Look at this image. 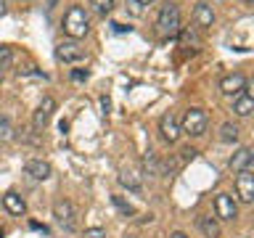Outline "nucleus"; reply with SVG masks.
<instances>
[{"label":"nucleus","mask_w":254,"mask_h":238,"mask_svg":"<svg viewBox=\"0 0 254 238\" xmlns=\"http://www.w3.org/2000/svg\"><path fill=\"white\" fill-rule=\"evenodd\" d=\"M159 132H162V138L167 143H178V138H180V122H178V117H175L172 111L159 119Z\"/></svg>","instance_id":"9"},{"label":"nucleus","mask_w":254,"mask_h":238,"mask_svg":"<svg viewBox=\"0 0 254 238\" xmlns=\"http://www.w3.org/2000/svg\"><path fill=\"white\" fill-rule=\"evenodd\" d=\"M170 238H188V236H186V233H180V230H178V233H172Z\"/></svg>","instance_id":"30"},{"label":"nucleus","mask_w":254,"mask_h":238,"mask_svg":"<svg viewBox=\"0 0 254 238\" xmlns=\"http://www.w3.org/2000/svg\"><path fill=\"white\" fill-rule=\"evenodd\" d=\"M125 238H135V236H125Z\"/></svg>","instance_id":"33"},{"label":"nucleus","mask_w":254,"mask_h":238,"mask_svg":"<svg viewBox=\"0 0 254 238\" xmlns=\"http://www.w3.org/2000/svg\"><path fill=\"white\" fill-rule=\"evenodd\" d=\"M214 212H217L220 220L233 222L238 217V206L233 201V196H230V193H217V196H214Z\"/></svg>","instance_id":"7"},{"label":"nucleus","mask_w":254,"mask_h":238,"mask_svg":"<svg viewBox=\"0 0 254 238\" xmlns=\"http://www.w3.org/2000/svg\"><path fill=\"white\" fill-rule=\"evenodd\" d=\"M111 204H114L117 209H119V212L125 214V217H132V214H135V209H132V206L127 204V201H125L122 196H111Z\"/></svg>","instance_id":"23"},{"label":"nucleus","mask_w":254,"mask_h":238,"mask_svg":"<svg viewBox=\"0 0 254 238\" xmlns=\"http://www.w3.org/2000/svg\"><path fill=\"white\" fill-rule=\"evenodd\" d=\"M82 238H106V230L103 228H87Z\"/></svg>","instance_id":"24"},{"label":"nucleus","mask_w":254,"mask_h":238,"mask_svg":"<svg viewBox=\"0 0 254 238\" xmlns=\"http://www.w3.org/2000/svg\"><path fill=\"white\" fill-rule=\"evenodd\" d=\"M117 0H90V5L95 8V13H101V16H109L111 13V8H114Z\"/></svg>","instance_id":"20"},{"label":"nucleus","mask_w":254,"mask_h":238,"mask_svg":"<svg viewBox=\"0 0 254 238\" xmlns=\"http://www.w3.org/2000/svg\"><path fill=\"white\" fill-rule=\"evenodd\" d=\"M193 19H196V24L201 29H209L212 24H214V11H212V5L209 3H198L196 8H193Z\"/></svg>","instance_id":"14"},{"label":"nucleus","mask_w":254,"mask_h":238,"mask_svg":"<svg viewBox=\"0 0 254 238\" xmlns=\"http://www.w3.org/2000/svg\"><path fill=\"white\" fill-rule=\"evenodd\" d=\"M206 124H209V117H206L204 109H188L186 117H183L180 122V132H188L190 138H201V135L206 132Z\"/></svg>","instance_id":"3"},{"label":"nucleus","mask_w":254,"mask_h":238,"mask_svg":"<svg viewBox=\"0 0 254 238\" xmlns=\"http://www.w3.org/2000/svg\"><path fill=\"white\" fill-rule=\"evenodd\" d=\"M0 79H3V77H0Z\"/></svg>","instance_id":"35"},{"label":"nucleus","mask_w":254,"mask_h":238,"mask_svg":"<svg viewBox=\"0 0 254 238\" xmlns=\"http://www.w3.org/2000/svg\"><path fill=\"white\" fill-rule=\"evenodd\" d=\"M64 32L69 35V40H79L90 32V16L82 5H71L64 13Z\"/></svg>","instance_id":"1"},{"label":"nucleus","mask_w":254,"mask_h":238,"mask_svg":"<svg viewBox=\"0 0 254 238\" xmlns=\"http://www.w3.org/2000/svg\"><path fill=\"white\" fill-rule=\"evenodd\" d=\"M198 228H201V233L206 238H220V222L214 217H209V214H201V217H198Z\"/></svg>","instance_id":"17"},{"label":"nucleus","mask_w":254,"mask_h":238,"mask_svg":"<svg viewBox=\"0 0 254 238\" xmlns=\"http://www.w3.org/2000/svg\"><path fill=\"white\" fill-rule=\"evenodd\" d=\"M29 228H32V230H37V233H45V236H48V228H45V225H40V222H35V220L29 222Z\"/></svg>","instance_id":"27"},{"label":"nucleus","mask_w":254,"mask_h":238,"mask_svg":"<svg viewBox=\"0 0 254 238\" xmlns=\"http://www.w3.org/2000/svg\"><path fill=\"white\" fill-rule=\"evenodd\" d=\"M56 59L64 63H74L85 59V48H79L77 40H64V43L56 45Z\"/></svg>","instance_id":"5"},{"label":"nucleus","mask_w":254,"mask_h":238,"mask_svg":"<svg viewBox=\"0 0 254 238\" xmlns=\"http://www.w3.org/2000/svg\"><path fill=\"white\" fill-rule=\"evenodd\" d=\"M5 13V0H0V16Z\"/></svg>","instance_id":"31"},{"label":"nucleus","mask_w":254,"mask_h":238,"mask_svg":"<svg viewBox=\"0 0 254 238\" xmlns=\"http://www.w3.org/2000/svg\"><path fill=\"white\" fill-rule=\"evenodd\" d=\"M111 29H114L117 35H122V32H130V27H125V24H117V21L111 24Z\"/></svg>","instance_id":"28"},{"label":"nucleus","mask_w":254,"mask_h":238,"mask_svg":"<svg viewBox=\"0 0 254 238\" xmlns=\"http://www.w3.org/2000/svg\"><path fill=\"white\" fill-rule=\"evenodd\" d=\"M233 111H236L238 117H249L252 111H254V98H252L249 87H244V90L233 98Z\"/></svg>","instance_id":"12"},{"label":"nucleus","mask_w":254,"mask_h":238,"mask_svg":"<svg viewBox=\"0 0 254 238\" xmlns=\"http://www.w3.org/2000/svg\"><path fill=\"white\" fill-rule=\"evenodd\" d=\"M3 206L8 214H13V217H21L24 212H27V204H24V198L19 193H13V190H8L3 196Z\"/></svg>","instance_id":"13"},{"label":"nucleus","mask_w":254,"mask_h":238,"mask_svg":"<svg viewBox=\"0 0 254 238\" xmlns=\"http://www.w3.org/2000/svg\"><path fill=\"white\" fill-rule=\"evenodd\" d=\"M119 185L127 188V190H132V193H140V190H143L140 178H138V175H132L130 170H122V172H119Z\"/></svg>","instance_id":"16"},{"label":"nucleus","mask_w":254,"mask_h":238,"mask_svg":"<svg viewBox=\"0 0 254 238\" xmlns=\"http://www.w3.org/2000/svg\"><path fill=\"white\" fill-rule=\"evenodd\" d=\"M11 63H13V51L8 45H0V71L11 69Z\"/></svg>","instance_id":"21"},{"label":"nucleus","mask_w":254,"mask_h":238,"mask_svg":"<svg viewBox=\"0 0 254 238\" xmlns=\"http://www.w3.org/2000/svg\"><path fill=\"white\" fill-rule=\"evenodd\" d=\"M244 3H252V0H244Z\"/></svg>","instance_id":"34"},{"label":"nucleus","mask_w":254,"mask_h":238,"mask_svg":"<svg viewBox=\"0 0 254 238\" xmlns=\"http://www.w3.org/2000/svg\"><path fill=\"white\" fill-rule=\"evenodd\" d=\"M252 167V151L249 148H238L233 159H230V170L233 172H241V170H249Z\"/></svg>","instance_id":"15"},{"label":"nucleus","mask_w":254,"mask_h":238,"mask_svg":"<svg viewBox=\"0 0 254 238\" xmlns=\"http://www.w3.org/2000/svg\"><path fill=\"white\" fill-rule=\"evenodd\" d=\"M71 79H74V82H82V79H87V71L85 69H74L71 71Z\"/></svg>","instance_id":"26"},{"label":"nucleus","mask_w":254,"mask_h":238,"mask_svg":"<svg viewBox=\"0 0 254 238\" xmlns=\"http://www.w3.org/2000/svg\"><path fill=\"white\" fill-rule=\"evenodd\" d=\"M53 111H56V98L45 95V98L40 101V106H37V111H35V117H32V124H35V130H43V127L51 122Z\"/></svg>","instance_id":"8"},{"label":"nucleus","mask_w":254,"mask_h":238,"mask_svg":"<svg viewBox=\"0 0 254 238\" xmlns=\"http://www.w3.org/2000/svg\"><path fill=\"white\" fill-rule=\"evenodd\" d=\"M3 236H5V233H3V228H0V238H3Z\"/></svg>","instance_id":"32"},{"label":"nucleus","mask_w":254,"mask_h":238,"mask_svg":"<svg viewBox=\"0 0 254 238\" xmlns=\"http://www.w3.org/2000/svg\"><path fill=\"white\" fill-rule=\"evenodd\" d=\"M24 172L35 180H48L53 175V167L48 162H43V159H32V162H27V167H24Z\"/></svg>","instance_id":"11"},{"label":"nucleus","mask_w":254,"mask_h":238,"mask_svg":"<svg viewBox=\"0 0 254 238\" xmlns=\"http://www.w3.org/2000/svg\"><path fill=\"white\" fill-rule=\"evenodd\" d=\"M156 29H159V35H162V37H172V35H178V32H180V8L175 3H170V0L159 8Z\"/></svg>","instance_id":"2"},{"label":"nucleus","mask_w":254,"mask_h":238,"mask_svg":"<svg viewBox=\"0 0 254 238\" xmlns=\"http://www.w3.org/2000/svg\"><path fill=\"white\" fill-rule=\"evenodd\" d=\"M13 138V124H11V119L8 117H0V140H11Z\"/></svg>","instance_id":"22"},{"label":"nucleus","mask_w":254,"mask_h":238,"mask_svg":"<svg viewBox=\"0 0 254 238\" xmlns=\"http://www.w3.org/2000/svg\"><path fill=\"white\" fill-rule=\"evenodd\" d=\"M53 217L56 222L64 228V230H74L77 228V212H74V204L66 201V198H61V201L53 204Z\"/></svg>","instance_id":"4"},{"label":"nucleus","mask_w":254,"mask_h":238,"mask_svg":"<svg viewBox=\"0 0 254 238\" xmlns=\"http://www.w3.org/2000/svg\"><path fill=\"white\" fill-rule=\"evenodd\" d=\"M238 135H241V130H238V124H233V122H225L220 127V140L222 143H236Z\"/></svg>","instance_id":"19"},{"label":"nucleus","mask_w":254,"mask_h":238,"mask_svg":"<svg viewBox=\"0 0 254 238\" xmlns=\"http://www.w3.org/2000/svg\"><path fill=\"white\" fill-rule=\"evenodd\" d=\"M98 103H101V114L106 117L109 111H111V101H109V95H101V98H98Z\"/></svg>","instance_id":"25"},{"label":"nucleus","mask_w":254,"mask_h":238,"mask_svg":"<svg viewBox=\"0 0 254 238\" xmlns=\"http://www.w3.org/2000/svg\"><path fill=\"white\" fill-rule=\"evenodd\" d=\"M244 87H246V77L241 74V71H233V74H225L220 79V90L225 95H230V98H236Z\"/></svg>","instance_id":"10"},{"label":"nucleus","mask_w":254,"mask_h":238,"mask_svg":"<svg viewBox=\"0 0 254 238\" xmlns=\"http://www.w3.org/2000/svg\"><path fill=\"white\" fill-rule=\"evenodd\" d=\"M143 170L148 175H154V178H162V159H159L154 151H148V154L143 156Z\"/></svg>","instance_id":"18"},{"label":"nucleus","mask_w":254,"mask_h":238,"mask_svg":"<svg viewBox=\"0 0 254 238\" xmlns=\"http://www.w3.org/2000/svg\"><path fill=\"white\" fill-rule=\"evenodd\" d=\"M132 3H138V5L143 8V5H151V3H154V0H132Z\"/></svg>","instance_id":"29"},{"label":"nucleus","mask_w":254,"mask_h":238,"mask_svg":"<svg viewBox=\"0 0 254 238\" xmlns=\"http://www.w3.org/2000/svg\"><path fill=\"white\" fill-rule=\"evenodd\" d=\"M236 193H238V198H241L244 204H252L254 201V172H252V167H249V170L238 172V178H236Z\"/></svg>","instance_id":"6"}]
</instances>
